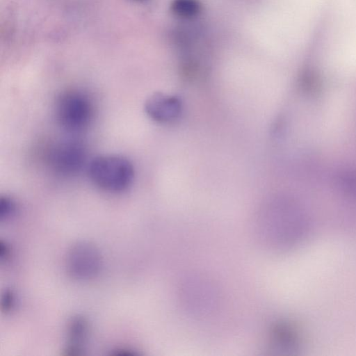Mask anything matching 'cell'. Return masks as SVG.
<instances>
[{
  "instance_id": "cell-5",
  "label": "cell",
  "mask_w": 356,
  "mask_h": 356,
  "mask_svg": "<svg viewBox=\"0 0 356 356\" xmlns=\"http://www.w3.org/2000/svg\"><path fill=\"white\" fill-rule=\"evenodd\" d=\"M180 105L176 98L155 93L149 97L145 105L147 114L158 122H168L179 113Z\"/></svg>"
},
{
  "instance_id": "cell-7",
  "label": "cell",
  "mask_w": 356,
  "mask_h": 356,
  "mask_svg": "<svg viewBox=\"0 0 356 356\" xmlns=\"http://www.w3.org/2000/svg\"><path fill=\"white\" fill-rule=\"evenodd\" d=\"M170 10L179 18L191 19L200 13L202 4L199 0H172Z\"/></svg>"
},
{
  "instance_id": "cell-10",
  "label": "cell",
  "mask_w": 356,
  "mask_h": 356,
  "mask_svg": "<svg viewBox=\"0 0 356 356\" xmlns=\"http://www.w3.org/2000/svg\"><path fill=\"white\" fill-rule=\"evenodd\" d=\"M15 304L14 294L10 290H6L1 297V309L3 312H8L12 309Z\"/></svg>"
},
{
  "instance_id": "cell-8",
  "label": "cell",
  "mask_w": 356,
  "mask_h": 356,
  "mask_svg": "<svg viewBox=\"0 0 356 356\" xmlns=\"http://www.w3.org/2000/svg\"><path fill=\"white\" fill-rule=\"evenodd\" d=\"M337 182L345 191L356 193V171L346 170L338 176Z\"/></svg>"
},
{
  "instance_id": "cell-6",
  "label": "cell",
  "mask_w": 356,
  "mask_h": 356,
  "mask_svg": "<svg viewBox=\"0 0 356 356\" xmlns=\"http://www.w3.org/2000/svg\"><path fill=\"white\" fill-rule=\"evenodd\" d=\"M88 323L79 316L73 317L67 325V342L63 350L64 355L78 356L82 355L83 345L88 335Z\"/></svg>"
},
{
  "instance_id": "cell-4",
  "label": "cell",
  "mask_w": 356,
  "mask_h": 356,
  "mask_svg": "<svg viewBox=\"0 0 356 356\" xmlns=\"http://www.w3.org/2000/svg\"><path fill=\"white\" fill-rule=\"evenodd\" d=\"M86 158L83 144L76 140H65L56 143L48 154L51 168L61 175H72L83 168Z\"/></svg>"
},
{
  "instance_id": "cell-9",
  "label": "cell",
  "mask_w": 356,
  "mask_h": 356,
  "mask_svg": "<svg viewBox=\"0 0 356 356\" xmlns=\"http://www.w3.org/2000/svg\"><path fill=\"white\" fill-rule=\"evenodd\" d=\"M16 205L14 200L8 196L0 197V218H5L10 216L15 211Z\"/></svg>"
},
{
  "instance_id": "cell-3",
  "label": "cell",
  "mask_w": 356,
  "mask_h": 356,
  "mask_svg": "<svg viewBox=\"0 0 356 356\" xmlns=\"http://www.w3.org/2000/svg\"><path fill=\"white\" fill-rule=\"evenodd\" d=\"M102 264L99 250L92 243L78 242L69 250L66 266L69 274L77 280H88L97 275Z\"/></svg>"
},
{
  "instance_id": "cell-1",
  "label": "cell",
  "mask_w": 356,
  "mask_h": 356,
  "mask_svg": "<svg viewBox=\"0 0 356 356\" xmlns=\"http://www.w3.org/2000/svg\"><path fill=\"white\" fill-rule=\"evenodd\" d=\"M88 175L99 188L112 193L127 190L132 184L134 169L131 161L118 155H102L89 163Z\"/></svg>"
},
{
  "instance_id": "cell-2",
  "label": "cell",
  "mask_w": 356,
  "mask_h": 356,
  "mask_svg": "<svg viewBox=\"0 0 356 356\" xmlns=\"http://www.w3.org/2000/svg\"><path fill=\"white\" fill-rule=\"evenodd\" d=\"M55 114L63 129L78 131L90 124L93 115V106L86 94L77 90H68L57 98Z\"/></svg>"
}]
</instances>
